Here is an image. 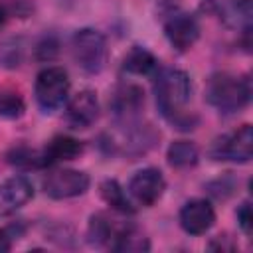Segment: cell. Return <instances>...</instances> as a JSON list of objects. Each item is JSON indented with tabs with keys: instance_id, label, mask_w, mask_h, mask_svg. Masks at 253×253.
<instances>
[{
	"instance_id": "obj_4",
	"label": "cell",
	"mask_w": 253,
	"mask_h": 253,
	"mask_svg": "<svg viewBox=\"0 0 253 253\" xmlns=\"http://www.w3.org/2000/svg\"><path fill=\"white\" fill-rule=\"evenodd\" d=\"M36 101L43 113H55L69 95V77L63 67H45L36 77Z\"/></svg>"
},
{
	"instance_id": "obj_23",
	"label": "cell",
	"mask_w": 253,
	"mask_h": 253,
	"mask_svg": "<svg viewBox=\"0 0 253 253\" xmlns=\"http://www.w3.org/2000/svg\"><path fill=\"white\" fill-rule=\"evenodd\" d=\"M235 215H237V223H239L241 231H243L245 235H251V223H253V215H251V204H249V202H243V204L237 208Z\"/></svg>"
},
{
	"instance_id": "obj_11",
	"label": "cell",
	"mask_w": 253,
	"mask_h": 253,
	"mask_svg": "<svg viewBox=\"0 0 253 253\" xmlns=\"http://www.w3.org/2000/svg\"><path fill=\"white\" fill-rule=\"evenodd\" d=\"M144 105V93L136 85H121L111 97V111L121 125H128L140 113Z\"/></svg>"
},
{
	"instance_id": "obj_9",
	"label": "cell",
	"mask_w": 253,
	"mask_h": 253,
	"mask_svg": "<svg viewBox=\"0 0 253 253\" xmlns=\"http://www.w3.org/2000/svg\"><path fill=\"white\" fill-rule=\"evenodd\" d=\"M215 221V211L208 200L194 198L186 202L180 210V225L190 235H204L211 229Z\"/></svg>"
},
{
	"instance_id": "obj_16",
	"label": "cell",
	"mask_w": 253,
	"mask_h": 253,
	"mask_svg": "<svg viewBox=\"0 0 253 253\" xmlns=\"http://www.w3.org/2000/svg\"><path fill=\"white\" fill-rule=\"evenodd\" d=\"M99 190H101L103 200H105L113 210H117V211H121V213H132V211H134L130 200L126 198L125 190L121 188V184H119L117 180H111V178H109V180H103L101 186H99Z\"/></svg>"
},
{
	"instance_id": "obj_19",
	"label": "cell",
	"mask_w": 253,
	"mask_h": 253,
	"mask_svg": "<svg viewBox=\"0 0 253 253\" xmlns=\"http://www.w3.org/2000/svg\"><path fill=\"white\" fill-rule=\"evenodd\" d=\"M8 164L22 168V170H32V168H43V156L38 150H32L28 146H14L6 154Z\"/></svg>"
},
{
	"instance_id": "obj_2",
	"label": "cell",
	"mask_w": 253,
	"mask_h": 253,
	"mask_svg": "<svg viewBox=\"0 0 253 253\" xmlns=\"http://www.w3.org/2000/svg\"><path fill=\"white\" fill-rule=\"evenodd\" d=\"M251 97V87L245 77L219 71L208 79L206 101L219 113H237L241 111Z\"/></svg>"
},
{
	"instance_id": "obj_3",
	"label": "cell",
	"mask_w": 253,
	"mask_h": 253,
	"mask_svg": "<svg viewBox=\"0 0 253 253\" xmlns=\"http://www.w3.org/2000/svg\"><path fill=\"white\" fill-rule=\"evenodd\" d=\"M71 53L75 63L85 71V73H99L103 71L107 63V42L101 32L93 28H83L73 34L71 40Z\"/></svg>"
},
{
	"instance_id": "obj_15",
	"label": "cell",
	"mask_w": 253,
	"mask_h": 253,
	"mask_svg": "<svg viewBox=\"0 0 253 253\" xmlns=\"http://www.w3.org/2000/svg\"><path fill=\"white\" fill-rule=\"evenodd\" d=\"M166 158L168 164L174 168H190L198 164L200 150L190 140H174L166 150Z\"/></svg>"
},
{
	"instance_id": "obj_21",
	"label": "cell",
	"mask_w": 253,
	"mask_h": 253,
	"mask_svg": "<svg viewBox=\"0 0 253 253\" xmlns=\"http://www.w3.org/2000/svg\"><path fill=\"white\" fill-rule=\"evenodd\" d=\"M24 231H26V227H24L22 223H12V225H8V227H2V229H0V253L10 251L12 241L18 239V237H22Z\"/></svg>"
},
{
	"instance_id": "obj_1",
	"label": "cell",
	"mask_w": 253,
	"mask_h": 253,
	"mask_svg": "<svg viewBox=\"0 0 253 253\" xmlns=\"http://www.w3.org/2000/svg\"><path fill=\"white\" fill-rule=\"evenodd\" d=\"M154 95L158 111L180 130H192L198 119L186 113V105L192 99V81L190 75L182 69L166 67L160 69L154 77Z\"/></svg>"
},
{
	"instance_id": "obj_13",
	"label": "cell",
	"mask_w": 253,
	"mask_h": 253,
	"mask_svg": "<svg viewBox=\"0 0 253 253\" xmlns=\"http://www.w3.org/2000/svg\"><path fill=\"white\" fill-rule=\"evenodd\" d=\"M83 152V142H79L77 138L65 136V134H57L53 136L45 148L42 150L43 156V164H55V162H63V160H73Z\"/></svg>"
},
{
	"instance_id": "obj_5",
	"label": "cell",
	"mask_w": 253,
	"mask_h": 253,
	"mask_svg": "<svg viewBox=\"0 0 253 253\" xmlns=\"http://www.w3.org/2000/svg\"><path fill=\"white\" fill-rule=\"evenodd\" d=\"M211 160H231V162H249L253 156V128L251 125H243L231 134L217 136L210 150Z\"/></svg>"
},
{
	"instance_id": "obj_20",
	"label": "cell",
	"mask_w": 253,
	"mask_h": 253,
	"mask_svg": "<svg viewBox=\"0 0 253 253\" xmlns=\"http://www.w3.org/2000/svg\"><path fill=\"white\" fill-rule=\"evenodd\" d=\"M26 111V103L20 91L12 87H0V117L2 119H20Z\"/></svg>"
},
{
	"instance_id": "obj_12",
	"label": "cell",
	"mask_w": 253,
	"mask_h": 253,
	"mask_svg": "<svg viewBox=\"0 0 253 253\" xmlns=\"http://www.w3.org/2000/svg\"><path fill=\"white\" fill-rule=\"evenodd\" d=\"M34 198V186L24 176H12L0 184V215L14 213Z\"/></svg>"
},
{
	"instance_id": "obj_18",
	"label": "cell",
	"mask_w": 253,
	"mask_h": 253,
	"mask_svg": "<svg viewBox=\"0 0 253 253\" xmlns=\"http://www.w3.org/2000/svg\"><path fill=\"white\" fill-rule=\"evenodd\" d=\"M113 239L115 241L111 243V247L115 251H146L150 247L148 237L140 235L134 227H123V229H119Z\"/></svg>"
},
{
	"instance_id": "obj_17",
	"label": "cell",
	"mask_w": 253,
	"mask_h": 253,
	"mask_svg": "<svg viewBox=\"0 0 253 253\" xmlns=\"http://www.w3.org/2000/svg\"><path fill=\"white\" fill-rule=\"evenodd\" d=\"M115 233H117V231H115V227H113V223L109 221L107 215H103V213L91 215L89 227H87V241H89L91 245L101 247V245L109 243L111 237H115Z\"/></svg>"
},
{
	"instance_id": "obj_7",
	"label": "cell",
	"mask_w": 253,
	"mask_h": 253,
	"mask_svg": "<svg viewBox=\"0 0 253 253\" xmlns=\"http://www.w3.org/2000/svg\"><path fill=\"white\" fill-rule=\"evenodd\" d=\"M166 190V180L158 168H142L128 180V194L142 206H154Z\"/></svg>"
},
{
	"instance_id": "obj_10",
	"label": "cell",
	"mask_w": 253,
	"mask_h": 253,
	"mask_svg": "<svg viewBox=\"0 0 253 253\" xmlns=\"http://www.w3.org/2000/svg\"><path fill=\"white\" fill-rule=\"evenodd\" d=\"M164 34H166L168 42L172 43V47H176L178 51H186L200 38V26L192 14L176 12L166 20Z\"/></svg>"
},
{
	"instance_id": "obj_14",
	"label": "cell",
	"mask_w": 253,
	"mask_h": 253,
	"mask_svg": "<svg viewBox=\"0 0 253 253\" xmlns=\"http://www.w3.org/2000/svg\"><path fill=\"white\" fill-rule=\"evenodd\" d=\"M156 67H158L156 57L146 47H140V45L130 47L123 59V69L132 75H150L156 71Z\"/></svg>"
},
{
	"instance_id": "obj_24",
	"label": "cell",
	"mask_w": 253,
	"mask_h": 253,
	"mask_svg": "<svg viewBox=\"0 0 253 253\" xmlns=\"http://www.w3.org/2000/svg\"><path fill=\"white\" fill-rule=\"evenodd\" d=\"M6 20H8V12H6L4 6H0V28L6 24Z\"/></svg>"
},
{
	"instance_id": "obj_6",
	"label": "cell",
	"mask_w": 253,
	"mask_h": 253,
	"mask_svg": "<svg viewBox=\"0 0 253 253\" xmlns=\"http://www.w3.org/2000/svg\"><path fill=\"white\" fill-rule=\"evenodd\" d=\"M87 188H89V176L81 170H71V168L55 170L47 174V178L43 180V192L53 200H67L81 196L87 192Z\"/></svg>"
},
{
	"instance_id": "obj_8",
	"label": "cell",
	"mask_w": 253,
	"mask_h": 253,
	"mask_svg": "<svg viewBox=\"0 0 253 253\" xmlns=\"http://www.w3.org/2000/svg\"><path fill=\"white\" fill-rule=\"evenodd\" d=\"M99 119L97 95L89 89L73 95L65 107V121L71 128H89Z\"/></svg>"
},
{
	"instance_id": "obj_22",
	"label": "cell",
	"mask_w": 253,
	"mask_h": 253,
	"mask_svg": "<svg viewBox=\"0 0 253 253\" xmlns=\"http://www.w3.org/2000/svg\"><path fill=\"white\" fill-rule=\"evenodd\" d=\"M59 45H57V42H55V38H43L38 45H36V57L38 59H42V61H45V59H53L55 55H57V49Z\"/></svg>"
}]
</instances>
